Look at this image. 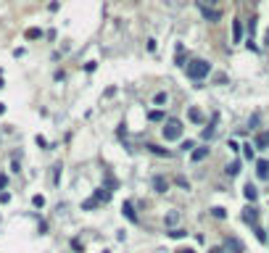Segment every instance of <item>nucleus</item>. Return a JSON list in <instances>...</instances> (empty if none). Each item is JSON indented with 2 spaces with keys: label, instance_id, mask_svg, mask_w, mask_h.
I'll list each match as a JSON object with an SVG mask.
<instances>
[{
  "label": "nucleus",
  "instance_id": "1",
  "mask_svg": "<svg viewBox=\"0 0 269 253\" xmlns=\"http://www.w3.org/2000/svg\"><path fill=\"white\" fill-rule=\"evenodd\" d=\"M185 71H188V77H190V79H203V77H209L211 66H209L206 61L196 58V61H190L188 66H185Z\"/></svg>",
  "mask_w": 269,
  "mask_h": 253
},
{
  "label": "nucleus",
  "instance_id": "2",
  "mask_svg": "<svg viewBox=\"0 0 269 253\" xmlns=\"http://www.w3.org/2000/svg\"><path fill=\"white\" fill-rule=\"evenodd\" d=\"M161 132H164L166 140H180L182 137V121L180 119H166Z\"/></svg>",
  "mask_w": 269,
  "mask_h": 253
},
{
  "label": "nucleus",
  "instance_id": "3",
  "mask_svg": "<svg viewBox=\"0 0 269 253\" xmlns=\"http://www.w3.org/2000/svg\"><path fill=\"white\" fill-rule=\"evenodd\" d=\"M198 8H201V13L206 16L209 21H219V18H222V11H217V8H209V5H201V3H198Z\"/></svg>",
  "mask_w": 269,
  "mask_h": 253
},
{
  "label": "nucleus",
  "instance_id": "4",
  "mask_svg": "<svg viewBox=\"0 0 269 253\" xmlns=\"http://www.w3.org/2000/svg\"><path fill=\"white\" fill-rule=\"evenodd\" d=\"M243 222H246V224H254V227L259 224V211L254 209V206H248V209L243 211Z\"/></svg>",
  "mask_w": 269,
  "mask_h": 253
},
{
  "label": "nucleus",
  "instance_id": "5",
  "mask_svg": "<svg viewBox=\"0 0 269 253\" xmlns=\"http://www.w3.org/2000/svg\"><path fill=\"white\" fill-rule=\"evenodd\" d=\"M225 248H227L230 253H243V243H240L238 238H227V243H225Z\"/></svg>",
  "mask_w": 269,
  "mask_h": 253
},
{
  "label": "nucleus",
  "instance_id": "6",
  "mask_svg": "<svg viewBox=\"0 0 269 253\" xmlns=\"http://www.w3.org/2000/svg\"><path fill=\"white\" fill-rule=\"evenodd\" d=\"M180 219H182V214H180V211H169V214L164 217V224H166V227H174V224H177Z\"/></svg>",
  "mask_w": 269,
  "mask_h": 253
},
{
  "label": "nucleus",
  "instance_id": "7",
  "mask_svg": "<svg viewBox=\"0 0 269 253\" xmlns=\"http://www.w3.org/2000/svg\"><path fill=\"white\" fill-rule=\"evenodd\" d=\"M256 172H259L262 180H267V177H269V161H264V158H262V161H256Z\"/></svg>",
  "mask_w": 269,
  "mask_h": 253
},
{
  "label": "nucleus",
  "instance_id": "8",
  "mask_svg": "<svg viewBox=\"0 0 269 253\" xmlns=\"http://www.w3.org/2000/svg\"><path fill=\"white\" fill-rule=\"evenodd\" d=\"M166 187H169V182H166L164 177H153V190L156 193H166Z\"/></svg>",
  "mask_w": 269,
  "mask_h": 253
},
{
  "label": "nucleus",
  "instance_id": "9",
  "mask_svg": "<svg viewBox=\"0 0 269 253\" xmlns=\"http://www.w3.org/2000/svg\"><path fill=\"white\" fill-rule=\"evenodd\" d=\"M243 195H246V198H248V201L254 203V201L259 198V190H256V187H254L251 182H248V185H246V190H243Z\"/></svg>",
  "mask_w": 269,
  "mask_h": 253
},
{
  "label": "nucleus",
  "instance_id": "10",
  "mask_svg": "<svg viewBox=\"0 0 269 253\" xmlns=\"http://www.w3.org/2000/svg\"><path fill=\"white\" fill-rule=\"evenodd\" d=\"M122 211H124V217H127L129 222H137V214H135V209H132V203H129V201L122 206Z\"/></svg>",
  "mask_w": 269,
  "mask_h": 253
},
{
  "label": "nucleus",
  "instance_id": "11",
  "mask_svg": "<svg viewBox=\"0 0 269 253\" xmlns=\"http://www.w3.org/2000/svg\"><path fill=\"white\" fill-rule=\"evenodd\" d=\"M233 40H235V42L243 40V26H240V21H235V24H233Z\"/></svg>",
  "mask_w": 269,
  "mask_h": 253
},
{
  "label": "nucleus",
  "instance_id": "12",
  "mask_svg": "<svg viewBox=\"0 0 269 253\" xmlns=\"http://www.w3.org/2000/svg\"><path fill=\"white\" fill-rule=\"evenodd\" d=\"M148 151H151V153H156V156H166V158L172 156L169 151H166V148H159V145H148Z\"/></svg>",
  "mask_w": 269,
  "mask_h": 253
},
{
  "label": "nucleus",
  "instance_id": "13",
  "mask_svg": "<svg viewBox=\"0 0 269 253\" xmlns=\"http://www.w3.org/2000/svg\"><path fill=\"white\" fill-rule=\"evenodd\" d=\"M206 156H209V148H198V151H193V161H203Z\"/></svg>",
  "mask_w": 269,
  "mask_h": 253
},
{
  "label": "nucleus",
  "instance_id": "14",
  "mask_svg": "<svg viewBox=\"0 0 269 253\" xmlns=\"http://www.w3.org/2000/svg\"><path fill=\"white\" fill-rule=\"evenodd\" d=\"M108 198H111V190H103V187H100V190L95 193V201H98V203H100V201H103V203H106Z\"/></svg>",
  "mask_w": 269,
  "mask_h": 253
},
{
  "label": "nucleus",
  "instance_id": "15",
  "mask_svg": "<svg viewBox=\"0 0 269 253\" xmlns=\"http://www.w3.org/2000/svg\"><path fill=\"white\" fill-rule=\"evenodd\" d=\"M256 145H259V148H267V145H269V135H259V137H256Z\"/></svg>",
  "mask_w": 269,
  "mask_h": 253
},
{
  "label": "nucleus",
  "instance_id": "16",
  "mask_svg": "<svg viewBox=\"0 0 269 253\" xmlns=\"http://www.w3.org/2000/svg\"><path fill=\"white\" fill-rule=\"evenodd\" d=\"M214 132H217V129H214V124H211V127H206V129H203V140H211V137H214Z\"/></svg>",
  "mask_w": 269,
  "mask_h": 253
},
{
  "label": "nucleus",
  "instance_id": "17",
  "mask_svg": "<svg viewBox=\"0 0 269 253\" xmlns=\"http://www.w3.org/2000/svg\"><path fill=\"white\" fill-rule=\"evenodd\" d=\"M153 103H156V106H164V103H166V92H159V95L153 98Z\"/></svg>",
  "mask_w": 269,
  "mask_h": 253
},
{
  "label": "nucleus",
  "instance_id": "18",
  "mask_svg": "<svg viewBox=\"0 0 269 253\" xmlns=\"http://www.w3.org/2000/svg\"><path fill=\"white\" fill-rule=\"evenodd\" d=\"M190 119H193V121H203V116H201L198 108H190Z\"/></svg>",
  "mask_w": 269,
  "mask_h": 253
},
{
  "label": "nucleus",
  "instance_id": "19",
  "mask_svg": "<svg viewBox=\"0 0 269 253\" xmlns=\"http://www.w3.org/2000/svg\"><path fill=\"white\" fill-rule=\"evenodd\" d=\"M211 214H214L217 219H225V217H227V214H225V209H219V206H217V209H211Z\"/></svg>",
  "mask_w": 269,
  "mask_h": 253
},
{
  "label": "nucleus",
  "instance_id": "20",
  "mask_svg": "<svg viewBox=\"0 0 269 253\" xmlns=\"http://www.w3.org/2000/svg\"><path fill=\"white\" fill-rule=\"evenodd\" d=\"M238 172H240V164H233V166H227V174H230V177H235Z\"/></svg>",
  "mask_w": 269,
  "mask_h": 253
},
{
  "label": "nucleus",
  "instance_id": "21",
  "mask_svg": "<svg viewBox=\"0 0 269 253\" xmlns=\"http://www.w3.org/2000/svg\"><path fill=\"white\" fill-rule=\"evenodd\" d=\"M161 119H164L161 111H151V121H161Z\"/></svg>",
  "mask_w": 269,
  "mask_h": 253
},
{
  "label": "nucleus",
  "instance_id": "22",
  "mask_svg": "<svg viewBox=\"0 0 269 253\" xmlns=\"http://www.w3.org/2000/svg\"><path fill=\"white\" fill-rule=\"evenodd\" d=\"M169 235H172V238H185V235H188V232H182V230H172Z\"/></svg>",
  "mask_w": 269,
  "mask_h": 253
},
{
  "label": "nucleus",
  "instance_id": "23",
  "mask_svg": "<svg viewBox=\"0 0 269 253\" xmlns=\"http://www.w3.org/2000/svg\"><path fill=\"white\" fill-rule=\"evenodd\" d=\"M95 206H98V201H95V198H90V201H85V209H95Z\"/></svg>",
  "mask_w": 269,
  "mask_h": 253
},
{
  "label": "nucleus",
  "instance_id": "24",
  "mask_svg": "<svg viewBox=\"0 0 269 253\" xmlns=\"http://www.w3.org/2000/svg\"><path fill=\"white\" fill-rule=\"evenodd\" d=\"M198 3H201V5H209V8H211V5H217L219 0H198Z\"/></svg>",
  "mask_w": 269,
  "mask_h": 253
},
{
  "label": "nucleus",
  "instance_id": "25",
  "mask_svg": "<svg viewBox=\"0 0 269 253\" xmlns=\"http://www.w3.org/2000/svg\"><path fill=\"white\" fill-rule=\"evenodd\" d=\"M246 148V158H254V148L251 145H243Z\"/></svg>",
  "mask_w": 269,
  "mask_h": 253
},
{
  "label": "nucleus",
  "instance_id": "26",
  "mask_svg": "<svg viewBox=\"0 0 269 253\" xmlns=\"http://www.w3.org/2000/svg\"><path fill=\"white\" fill-rule=\"evenodd\" d=\"M177 253H196V251H193V248H180Z\"/></svg>",
  "mask_w": 269,
  "mask_h": 253
},
{
  "label": "nucleus",
  "instance_id": "27",
  "mask_svg": "<svg viewBox=\"0 0 269 253\" xmlns=\"http://www.w3.org/2000/svg\"><path fill=\"white\" fill-rule=\"evenodd\" d=\"M209 253H225V251H222V248H211Z\"/></svg>",
  "mask_w": 269,
  "mask_h": 253
},
{
  "label": "nucleus",
  "instance_id": "28",
  "mask_svg": "<svg viewBox=\"0 0 269 253\" xmlns=\"http://www.w3.org/2000/svg\"><path fill=\"white\" fill-rule=\"evenodd\" d=\"M267 45H269V32H267Z\"/></svg>",
  "mask_w": 269,
  "mask_h": 253
}]
</instances>
